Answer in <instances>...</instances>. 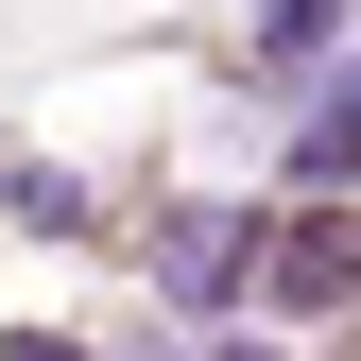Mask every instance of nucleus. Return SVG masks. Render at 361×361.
Listing matches in <instances>:
<instances>
[{
	"mask_svg": "<svg viewBox=\"0 0 361 361\" xmlns=\"http://www.w3.org/2000/svg\"><path fill=\"white\" fill-rule=\"evenodd\" d=\"M0 361H104V344H69V327H18V344H0Z\"/></svg>",
	"mask_w": 361,
	"mask_h": 361,
	"instance_id": "5",
	"label": "nucleus"
},
{
	"mask_svg": "<svg viewBox=\"0 0 361 361\" xmlns=\"http://www.w3.org/2000/svg\"><path fill=\"white\" fill-rule=\"evenodd\" d=\"M224 361H258V344H224Z\"/></svg>",
	"mask_w": 361,
	"mask_h": 361,
	"instance_id": "6",
	"label": "nucleus"
},
{
	"mask_svg": "<svg viewBox=\"0 0 361 361\" xmlns=\"http://www.w3.org/2000/svg\"><path fill=\"white\" fill-rule=\"evenodd\" d=\"M293 172H310V190H344V172H361V69L327 86V104H310V138H293Z\"/></svg>",
	"mask_w": 361,
	"mask_h": 361,
	"instance_id": "3",
	"label": "nucleus"
},
{
	"mask_svg": "<svg viewBox=\"0 0 361 361\" xmlns=\"http://www.w3.org/2000/svg\"><path fill=\"white\" fill-rule=\"evenodd\" d=\"M258 241H276L258 207H190V224L155 241V276H172V310H241V293H258Z\"/></svg>",
	"mask_w": 361,
	"mask_h": 361,
	"instance_id": "1",
	"label": "nucleus"
},
{
	"mask_svg": "<svg viewBox=\"0 0 361 361\" xmlns=\"http://www.w3.org/2000/svg\"><path fill=\"white\" fill-rule=\"evenodd\" d=\"M327 18H344V0H258V52H310Z\"/></svg>",
	"mask_w": 361,
	"mask_h": 361,
	"instance_id": "4",
	"label": "nucleus"
},
{
	"mask_svg": "<svg viewBox=\"0 0 361 361\" xmlns=\"http://www.w3.org/2000/svg\"><path fill=\"white\" fill-rule=\"evenodd\" d=\"M258 293L276 310H344L361 293V224H276V241H258Z\"/></svg>",
	"mask_w": 361,
	"mask_h": 361,
	"instance_id": "2",
	"label": "nucleus"
}]
</instances>
